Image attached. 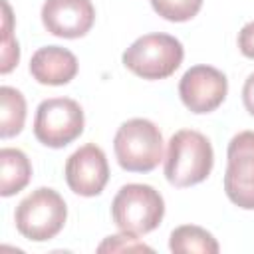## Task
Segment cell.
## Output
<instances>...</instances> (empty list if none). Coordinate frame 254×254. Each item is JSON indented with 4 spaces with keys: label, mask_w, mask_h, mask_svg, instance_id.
Returning a JSON list of instances; mask_svg holds the SVG:
<instances>
[{
    "label": "cell",
    "mask_w": 254,
    "mask_h": 254,
    "mask_svg": "<svg viewBox=\"0 0 254 254\" xmlns=\"http://www.w3.org/2000/svg\"><path fill=\"white\" fill-rule=\"evenodd\" d=\"M212 165V145L202 133L194 129H181L169 139L165 177L173 187L185 189L202 183L210 175Z\"/></svg>",
    "instance_id": "cell-1"
},
{
    "label": "cell",
    "mask_w": 254,
    "mask_h": 254,
    "mask_svg": "<svg viewBox=\"0 0 254 254\" xmlns=\"http://www.w3.org/2000/svg\"><path fill=\"white\" fill-rule=\"evenodd\" d=\"M113 151L121 169L129 173H149L163 159V135L153 121L135 117L117 129Z\"/></svg>",
    "instance_id": "cell-2"
},
{
    "label": "cell",
    "mask_w": 254,
    "mask_h": 254,
    "mask_svg": "<svg viewBox=\"0 0 254 254\" xmlns=\"http://www.w3.org/2000/svg\"><path fill=\"white\" fill-rule=\"evenodd\" d=\"M165 214V200L151 185L131 183L117 190L111 202L113 222L121 232L135 236L155 230Z\"/></svg>",
    "instance_id": "cell-3"
},
{
    "label": "cell",
    "mask_w": 254,
    "mask_h": 254,
    "mask_svg": "<svg viewBox=\"0 0 254 254\" xmlns=\"http://www.w3.org/2000/svg\"><path fill=\"white\" fill-rule=\"evenodd\" d=\"M67 206L62 194L50 187H40L32 190L14 212V222L18 232L34 242H44L54 238L65 224Z\"/></svg>",
    "instance_id": "cell-4"
},
{
    "label": "cell",
    "mask_w": 254,
    "mask_h": 254,
    "mask_svg": "<svg viewBox=\"0 0 254 254\" xmlns=\"http://www.w3.org/2000/svg\"><path fill=\"white\" fill-rule=\"evenodd\" d=\"M185 50L171 34H145L123 52V65L143 79H165L173 75Z\"/></svg>",
    "instance_id": "cell-5"
},
{
    "label": "cell",
    "mask_w": 254,
    "mask_h": 254,
    "mask_svg": "<svg viewBox=\"0 0 254 254\" xmlns=\"http://www.w3.org/2000/svg\"><path fill=\"white\" fill-rule=\"evenodd\" d=\"M83 109L75 99L50 97L44 99L36 109L34 135L42 145L62 149L83 133Z\"/></svg>",
    "instance_id": "cell-6"
},
{
    "label": "cell",
    "mask_w": 254,
    "mask_h": 254,
    "mask_svg": "<svg viewBox=\"0 0 254 254\" xmlns=\"http://www.w3.org/2000/svg\"><path fill=\"white\" fill-rule=\"evenodd\" d=\"M224 192L238 208L254 210V131H240L228 143Z\"/></svg>",
    "instance_id": "cell-7"
},
{
    "label": "cell",
    "mask_w": 254,
    "mask_h": 254,
    "mask_svg": "<svg viewBox=\"0 0 254 254\" xmlns=\"http://www.w3.org/2000/svg\"><path fill=\"white\" fill-rule=\"evenodd\" d=\"M228 93L226 75L212 65H192L179 81V95L192 113L214 111Z\"/></svg>",
    "instance_id": "cell-8"
},
{
    "label": "cell",
    "mask_w": 254,
    "mask_h": 254,
    "mask_svg": "<svg viewBox=\"0 0 254 254\" xmlns=\"http://www.w3.org/2000/svg\"><path fill=\"white\" fill-rule=\"evenodd\" d=\"M67 187L79 196H97L109 181V165L101 147L87 143L65 161Z\"/></svg>",
    "instance_id": "cell-9"
},
{
    "label": "cell",
    "mask_w": 254,
    "mask_h": 254,
    "mask_svg": "<svg viewBox=\"0 0 254 254\" xmlns=\"http://www.w3.org/2000/svg\"><path fill=\"white\" fill-rule=\"evenodd\" d=\"M95 22L91 0H46L42 6L44 28L58 38H81Z\"/></svg>",
    "instance_id": "cell-10"
},
{
    "label": "cell",
    "mask_w": 254,
    "mask_h": 254,
    "mask_svg": "<svg viewBox=\"0 0 254 254\" xmlns=\"http://www.w3.org/2000/svg\"><path fill=\"white\" fill-rule=\"evenodd\" d=\"M30 73L42 85H65L77 73V58L62 46H44L34 52Z\"/></svg>",
    "instance_id": "cell-11"
},
{
    "label": "cell",
    "mask_w": 254,
    "mask_h": 254,
    "mask_svg": "<svg viewBox=\"0 0 254 254\" xmlns=\"http://www.w3.org/2000/svg\"><path fill=\"white\" fill-rule=\"evenodd\" d=\"M0 194L12 196L20 192L32 179V165L24 151L14 147L0 149Z\"/></svg>",
    "instance_id": "cell-12"
},
{
    "label": "cell",
    "mask_w": 254,
    "mask_h": 254,
    "mask_svg": "<svg viewBox=\"0 0 254 254\" xmlns=\"http://www.w3.org/2000/svg\"><path fill=\"white\" fill-rule=\"evenodd\" d=\"M169 248L171 252H177V254H189V252L216 254L218 242L208 230L194 226V224H183L171 232Z\"/></svg>",
    "instance_id": "cell-13"
},
{
    "label": "cell",
    "mask_w": 254,
    "mask_h": 254,
    "mask_svg": "<svg viewBox=\"0 0 254 254\" xmlns=\"http://www.w3.org/2000/svg\"><path fill=\"white\" fill-rule=\"evenodd\" d=\"M26 121V99L10 85L0 87V137L8 139L24 129Z\"/></svg>",
    "instance_id": "cell-14"
},
{
    "label": "cell",
    "mask_w": 254,
    "mask_h": 254,
    "mask_svg": "<svg viewBox=\"0 0 254 254\" xmlns=\"http://www.w3.org/2000/svg\"><path fill=\"white\" fill-rule=\"evenodd\" d=\"M151 6L169 22H187L198 14L202 0H151Z\"/></svg>",
    "instance_id": "cell-15"
},
{
    "label": "cell",
    "mask_w": 254,
    "mask_h": 254,
    "mask_svg": "<svg viewBox=\"0 0 254 254\" xmlns=\"http://www.w3.org/2000/svg\"><path fill=\"white\" fill-rule=\"evenodd\" d=\"M2 8H4V22H2V64H0V71L8 73L14 69V65H18L20 60V48L16 38L12 36V12L6 0H2Z\"/></svg>",
    "instance_id": "cell-16"
},
{
    "label": "cell",
    "mask_w": 254,
    "mask_h": 254,
    "mask_svg": "<svg viewBox=\"0 0 254 254\" xmlns=\"http://www.w3.org/2000/svg\"><path fill=\"white\" fill-rule=\"evenodd\" d=\"M99 252H131V250H147L151 252L149 246H145L143 242H139L135 238V234H129V232H123V234H115V236H107L99 246H97Z\"/></svg>",
    "instance_id": "cell-17"
},
{
    "label": "cell",
    "mask_w": 254,
    "mask_h": 254,
    "mask_svg": "<svg viewBox=\"0 0 254 254\" xmlns=\"http://www.w3.org/2000/svg\"><path fill=\"white\" fill-rule=\"evenodd\" d=\"M238 48L242 56L254 60V20L244 24L242 30L238 32Z\"/></svg>",
    "instance_id": "cell-18"
},
{
    "label": "cell",
    "mask_w": 254,
    "mask_h": 254,
    "mask_svg": "<svg viewBox=\"0 0 254 254\" xmlns=\"http://www.w3.org/2000/svg\"><path fill=\"white\" fill-rule=\"evenodd\" d=\"M242 101L250 115H254V73H250L242 87Z\"/></svg>",
    "instance_id": "cell-19"
}]
</instances>
